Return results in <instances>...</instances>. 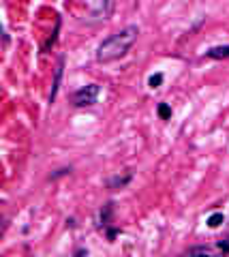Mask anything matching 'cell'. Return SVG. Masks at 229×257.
Wrapping results in <instances>:
<instances>
[{"instance_id": "6da1fadb", "label": "cell", "mask_w": 229, "mask_h": 257, "mask_svg": "<svg viewBox=\"0 0 229 257\" xmlns=\"http://www.w3.org/2000/svg\"><path fill=\"white\" fill-rule=\"evenodd\" d=\"M137 35H139V28H137V26H127L124 30L105 39V41L99 45V49H96V60L114 62L118 58H122L131 49V45L137 41Z\"/></svg>"}, {"instance_id": "7a4b0ae2", "label": "cell", "mask_w": 229, "mask_h": 257, "mask_svg": "<svg viewBox=\"0 0 229 257\" xmlns=\"http://www.w3.org/2000/svg\"><path fill=\"white\" fill-rule=\"evenodd\" d=\"M96 96H99V86H96V84H90V86L77 90L73 94V105H77V107L92 105V103H96Z\"/></svg>"}, {"instance_id": "3957f363", "label": "cell", "mask_w": 229, "mask_h": 257, "mask_svg": "<svg viewBox=\"0 0 229 257\" xmlns=\"http://www.w3.org/2000/svg\"><path fill=\"white\" fill-rule=\"evenodd\" d=\"M62 64H64V60H60L56 67V77H54V88H51V94H49V103H54L56 94H58V86H60V77H62Z\"/></svg>"}, {"instance_id": "277c9868", "label": "cell", "mask_w": 229, "mask_h": 257, "mask_svg": "<svg viewBox=\"0 0 229 257\" xmlns=\"http://www.w3.org/2000/svg\"><path fill=\"white\" fill-rule=\"evenodd\" d=\"M206 56L210 58H229V45H223V47H212L206 51Z\"/></svg>"}, {"instance_id": "5b68a950", "label": "cell", "mask_w": 229, "mask_h": 257, "mask_svg": "<svg viewBox=\"0 0 229 257\" xmlns=\"http://www.w3.org/2000/svg\"><path fill=\"white\" fill-rule=\"evenodd\" d=\"M129 180H131V173H127V176H124V178L118 176V178H114V180H109V186H112V189H122V186L127 184Z\"/></svg>"}, {"instance_id": "8992f818", "label": "cell", "mask_w": 229, "mask_h": 257, "mask_svg": "<svg viewBox=\"0 0 229 257\" xmlns=\"http://www.w3.org/2000/svg\"><path fill=\"white\" fill-rule=\"evenodd\" d=\"M223 221H225V216L221 214V212H214V214L208 218V225H210V227H219V225L223 223Z\"/></svg>"}, {"instance_id": "52a82bcc", "label": "cell", "mask_w": 229, "mask_h": 257, "mask_svg": "<svg viewBox=\"0 0 229 257\" xmlns=\"http://www.w3.org/2000/svg\"><path fill=\"white\" fill-rule=\"evenodd\" d=\"M159 116H161L163 120H167L169 116H172V109H169L167 103H161V105H159Z\"/></svg>"}, {"instance_id": "ba28073f", "label": "cell", "mask_w": 229, "mask_h": 257, "mask_svg": "<svg viewBox=\"0 0 229 257\" xmlns=\"http://www.w3.org/2000/svg\"><path fill=\"white\" fill-rule=\"evenodd\" d=\"M188 253H191V255H210L212 249H208V247H195V249H188Z\"/></svg>"}, {"instance_id": "9c48e42d", "label": "cell", "mask_w": 229, "mask_h": 257, "mask_svg": "<svg viewBox=\"0 0 229 257\" xmlns=\"http://www.w3.org/2000/svg\"><path fill=\"white\" fill-rule=\"evenodd\" d=\"M161 82H163V75H161V73H156V75H152V77L148 80V86H150V88H159V86H161Z\"/></svg>"}]
</instances>
